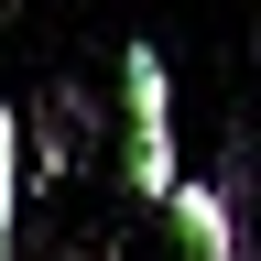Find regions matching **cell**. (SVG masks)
Listing matches in <instances>:
<instances>
[{
  "label": "cell",
  "mask_w": 261,
  "mask_h": 261,
  "mask_svg": "<svg viewBox=\"0 0 261 261\" xmlns=\"http://www.w3.org/2000/svg\"><path fill=\"white\" fill-rule=\"evenodd\" d=\"M163 218H174V240L196 261H207V250H240V185H228V174H174Z\"/></svg>",
  "instance_id": "2"
},
{
  "label": "cell",
  "mask_w": 261,
  "mask_h": 261,
  "mask_svg": "<svg viewBox=\"0 0 261 261\" xmlns=\"http://www.w3.org/2000/svg\"><path fill=\"white\" fill-rule=\"evenodd\" d=\"M11 240H22V109L0 98V261H11Z\"/></svg>",
  "instance_id": "3"
},
{
  "label": "cell",
  "mask_w": 261,
  "mask_h": 261,
  "mask_svg": "<svg viewBox=\"0 0 261 261\" xmlns=\"http://www.w3.org/2000/svg\"><path fill=\"white\" fill-rule=\"evenodd\" d=\"M120 174L142 207L174 196V76L152 44H120Z\"/></svg>",
  "instance_id": "1"
}]
</instances>
